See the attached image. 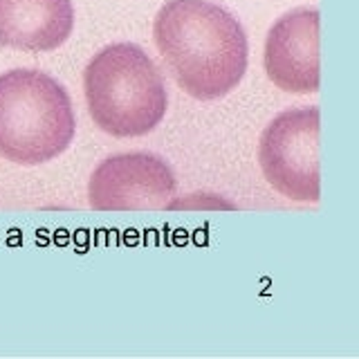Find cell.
Segmentation results:
<instances>
[{"label":"cell","instance_id":"1","mask_svg":"<svg viewBox=\"0 0 359 359\" xmlns=\"http://www.w3.org/2000/svg\"><path fill=\"white\" fill-rule=\"evenodd\" d=\"M157 52L187 95L213 101L241 83L247 36L229 9L209 0H168L153 22Z\"/></svg>","mask_w":359,"mask_h":359},{"label":"cell","instance_id":"2","mask_svg":"<svg viewBox=\"0 0 359 359\" xmlns=\"http://www.w3.org/2000/svg\"><path fill=\"white\" fill-rule=\"evenodd\" d=\"M90 117L112 137H142L164 119V79L140 45L115 43L93 56L83 72Z\"/></svg>","mask_w":359,"mask_h":359},{"label":"cell","instance_id":"3","mask_svg":"<svg viewBox=\"0 0 359 359\" xmlns=\"http://www.w3.org/2000/svg\"><path fill=\"white\" fill-rule=\"evenodd\" d=\"M74 130L72 101L56 79L22 67L0 74V157L45 164L72 144Z\"/></svg>","mask_w":359,"mask_h":359},{"label":"cell","instance_id":"4","mask_svg":"<svg viewBox=\"0 0 359 359\" xmlns=\"http://www.w3.org/2000/svg\"><path fill=\"white\" fill-rule=\"evenodd\" d=\"M319 128L317 106L292 108L276 115L261 135L258 162L280 196L294 202H319Z\"/></svg>","mask_w":359,"mask_h":359},{"label":"cell","instance_id":"5","mask_svg":"<svg viewBox=\"0 0 359 359\" xmlns=\"http://www.w3.org/2000/svg\"><path fill=\"white\" fill-rule=\"evenodd\" d=\"M175 196V177L162 157L123 153L101 162L88 182L90 207L97 211L162 209Z\"/></svg>","mask_w":359,"mask_h":359},{"label":"cell","instance_id":"6","mask_svg":"<svg viewBox=\"0 0 359 359\" xmlns=\"http://www.w3.org/2000/svg\"><path fill=\"white\" fill-rule=\"evenodd\" d=\"M265 72L285 93H317L321 83L317 7L292 9L274 22L265 41Z\"/></svg>","mask_w":359,"mask_h":359},{"label":"cell","instance_id":"7","mask_svg":"<svg viewBox=\"0 0 359 359\" xmlns=\"http://www.w3.org/2000/svg\"><path fill=\"white\" fill-rule=\"evenodd\" d=\"M72 0H0V48L52 52L70 39Z\"/></svg>","mask_w":359,"mask_h":359}]
</instances>
